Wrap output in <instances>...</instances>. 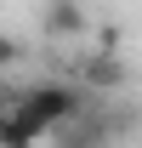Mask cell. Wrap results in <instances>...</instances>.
<instances>
[{
    "mask_svg": "<svg viewBox=\"0 0 142 148\" xmlns=\"http://www.w3.org/2000/svg\"><path fill=\"white\" fill-rule=\"evenodd\" d=\"M97 51H119V29H114V23L97 29Z\"/></svg>",
    "mask_w": 142,
    "mask_h": 148,
    "instance_id": "obj_4",
    "label": "cell"
},
{
    "mask_svg": "<svg viewBox=\"0 0 142 148\" xmlns=\"http://www.w3.org/2000/svg\"><path fill=\"white\" fill-rule=\"evenodd\" d=\"M12 63H23V46H17V40H6V34H0V69H12Z\"/></svg>",
    "mask_w": 142,
    "mask_h": 148,
    "instance_id": "obj_3",
    "label": "cell"
},
{
    "mask_svg": "<svg viewBox=\"0 0 142 148\" xmlns=\"http://www.w3.org/2000/svg\"><path fill=\"white\" fill-rule=\"evenodd\" d=\"M85 29H91V17L80 0H46L40 6V34L46 40H80Z\"/></svg>",
    "mask_w": 142,
    "mask_h": 148,
    "instance_id": "obj_1",
    "label": "cell"
},
{
    "mask_svg": "<svg viewBox=\"0 0 142 148\" xmlns=\"http://www.w3.org/2000/svg\"><path fill=\"white\" fill-rule=\"evenodd\" d=\"M0 103H6V97H0Z\"/></svg>",
    "mask_w": 142,
    "mask_h": 148,
    "instance_id": "obj_6",
    "label": "cell"
},
{
    "mask_svg": "<svg viewBox=\"0 0 142 148\" xmlns=\"http://www.w3.org/2000/svg\"><path fill=\"white\" fill-rule=\"evenodd\" d=\"M0 131H6V103H0Z\"/></svg>",
    "mask_w": 142,
    "mask_h": 148,
    "instance_id": "obj_5",
    "label": "cell"
},
{
    "mask_svg": "<svg viewBox=\"0 0 142 148\" xmlns=\"http://www.w3.org/2000/svg\"><path fill=\"white\" fill-rule=\"evenodd\" d=\"M80 80H85L91 91H114V86H125V63H119V51H97V57H85V63H80Z\"/></svg>",
    "mask_w": 142,
    "mask_h": 148,
    "instance_id": "obj_2",
    "label": "cell"
}]
</instances>
